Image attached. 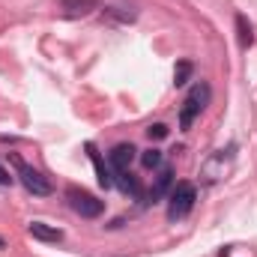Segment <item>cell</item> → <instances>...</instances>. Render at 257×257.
Returning <instances> with one entry per match:
<instances>
[{
  "label": "cell",
  "instance_id": "cell-4",
  "mask_svg": "<svg viewBox=\"0 0 257 257\" xmlns=\"http://www.w3.org/2000/svg\"><path fill=\"white\" fill-rule=\"evenodd\" d=\"M12 162H15V168H18V180H21V186H24L30 194H36V197H48V194L54 192L51 180H48L42 171H36V168L24 165L21 159H12Z\"/></svg>",
  "mask_w": 257,
  "mask_h": 257
},
{
  "label": "cell",
  "instance_id": "cell-11",
  "mask_svg": "<svg viewBox=\"0 0 257 257\" xmlns=\"http://www.w3.org/2000/svg\"><path fill=\"white\" fill-rule=\"evenodd\" d=\"M236 36H239V48H251L254 45V27H251V21L242 15V12H236Z\"/></svg>",
  "mask_w": 257,
  "mask_h": 257
},
{
  "label": "cell",
  "instance_id": "cell-9",
  "mask_svg": "<svg viewBox=\"0 0 257 257\" xmlns=\"http://www.w3.org/2000/svg\"><path fill=\"white\" fill-rule=\"evenodd\" d=\"M27 233H30L33 239H39V242H51V245L63 242V230H60V227H51V224H45V221H30V224H27Z\"/></svg>",
  "mask_w": 257,
  "mask_h": 257
},
{
  "label": "cell",
  "instance_id": "cell-5",
  "mask_svg": "<svg viewBox=\"0 0 257 257\" xmlns=\"http://www.w3.org/2000/svg\"><path fill=\"white\" fill-rule=\"evenodd\" d=\"M233 150L236 147H227V150H218L206 165H203V171H200V177H203V183H218L221 177H224V171H227V165L233 162Z\"/></svg>",
  "mask_w": 257,
  "mask_h": 257
},
{
  "label": "cell",
  "instance_id": "cell-14",
  "mask_svg": "<svg viewBox=\"0 0 257 257\" xmlns=\"http://www.w3.org/2000/svg\"><path fill=\"white\" fill-rule=\"evenodd\" d=\"M105 15H111L117 21H135L138 18V12L132 6H105Z\"/></svg>",
  "mask_w": 257,
  "mask_h": 257
},
{
  "label": "cell",
  "instance_id": "cell-1",
  "mask_svg": "<svg viewBox=\"0 0 257 257\" xmlns=\"http://www.w3.org/2000/svg\"><path fill=\"white\" fill-rule=\"evenodd\" d=\"M209 99H212V87H209L206 81L194 84L192 90H189V96H186V102H183V108H180V128H183V132H189V128L194 126V120H197L200 111L209 105Z\"/></svg>",
  "mask_w": 257,
  "mask_h": 257
},
{
  "label": "cell",
  "instance_id": "cell-3",
  "mask_svg": "<svg viewBox=\"0 0 257 257\" xmlns=\"http://www.w3.org/2000/svg\"><path fill=\"white\" fill-rule=\"evenodd\" d=\"M66 200H69V206H72L81 218H99V215L105 212V200L93 197L90 192H84V189H78V186H69V189H66Z\"/></svg>",
  "mask_w": 257,
  "mask_h": 257
},
{
  "label": "cell",
  "instance_id": "cell-6",
  "mask_svg": "<svg viewBox=\"0 0 257 257\" xmlns=\"http://www.w3.org/2000/svg\"><path fill=\"white\" fill-rule=\"evenodd\" d=\"M171 189H174V168H171V165H162L159 174H156V183L150 186V192L144 194V206L159 203L165 194H171Z\"/></svg>",
  "mask_w": 257,
  "mask_h": 257
},
{
  "label": "cell",
  "instance_id": "cell-17",
  "mask_svg": "<svg viewBox=\"0 0 257 257\" xmlns=\"http://www.w3.org/2000/svg\"><path fill=\"white\" fill-rule=\"evenodd\" d=\"M0 248H6V239H3V236H0Z\"/></svg>",
  "mask_w": 257,
  "mask_h": 257
},
{
  "label": "cell",
  "instance_id": "cell-7",
  "mask_svg": "<svg viewBox=\"0 0 257 257\" xmlns=\"http://www.w3.org/2000/svg\"><path fill=\"white\" fill-rule=\"evenodd\" d=\"M84 150H87V156H90V162H93V168H96V180H99V186H102V189H114V171H111V165H105V162H102V156H99L96 144H93V141H87V144H84Z\"/></svg>",
  "mask_w": 257,
  "mask_h": 257
},
{
  "label": "cell",
  "instance_id": "cell-8",
  "mask_svg": "<svg viewBox=\"0 0 257 257\" xmlns=\"http://www.w3.org/2000/svg\"><path fill=\"white\" fill-rule=\"evenodd\" d=\"M135 147L132 144H117L111 153H108V165H111V171L117 174V171H128L132 168V162H135Z\"/></svg>",
  "mask_w": 257,
  "mask_h": 257
},
{
  "label": "cell",
  "instance_id": "cell-15",
  "mask_svg": "<svg viewBox=\"0 0 257 257\" xmlns=\"http://www.w3.org/2000/svg\"><path fill=\"white\" fill-rule=\"evenodd\" d=\"M147 135H150V141H165L171 135V128L165 126V123H153V126L147 128Z\"/></svg>",
  "mask_w": 257,
  "mask_h": 257
},
{
  "label": "cell",
  "instance_id": "cell-16",
  "mask_svg": "<svg viewBox=\"0 0 257 257\" xmlns=\"http://www.w3.org/2000/svg\"><path fill=\"white\" fill-rule=\"evenodd\" d=\"M12 180H15V177H9V171L0 165V186H12Z\"/></svg>",
  "mask_w": 257,
  "mask_h": 257
},
{
  "label": "cell",
  "instance_id": "cell-12",
  "mask_svg": "<svg viewBox=\"0 0 257 257\" xmlns=\"http://www.w3.org/2000/svg\"><path fill=\"white\" fill-rule=\"evenodd\" d=\"M192 75H194V63H192V60H180L177 69H174V84H177V87H183V84H189V81H192Z\"/></svg>",
  "mask_w": 257,
  "mask_h": 257
},
{
  "label": "cell",
  "instance_id": "cell-10",
  "mask_svg": "<svg viewBox=\"0 0 257 257\" xmlns=\"http://www.w3.org/2000/svg\"><path fill=\"white\" fill-rule=\"evenodd\" d=\"M102 6V0H60V9H63V15L69 18H75V15H90L93 9H99Z\"/></svg>",
  "mask_w": 257,
  "mask_h": 257
},
{
  "label": "cell",
  "instance_id": "cell-2",
  "mask_svg": "<svg viewBox=\"0 0 257 257\" xmlns=\"http://www.w3.org/2000/svg\"><path fill=\"white\" fill-rule=\"evenodd\" d=\"M194 200H197V186L183 180L171 189V197H168V221H180L186 218L194 209Z\"/></svg>",
  "mask_w": 257,
  "mask_h": 257
},
{
  "label": "cell",
  "instance_id": "cell-13",
  "mask_svg": "<svg viewBox=\"0 0 257 257\" xmlns=\"http://www.w3.org/2000/svg\"><path fill=\"white\" fill-rule=\"evenodd\" d=\"M141 165H144L147 171H159V168L165 165V153H162V150H147V153L141 156Z\"/></svg>",
  "mask_w": 257,
  "mask_h": 257
}]
</instances>
